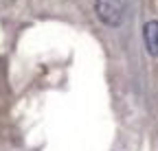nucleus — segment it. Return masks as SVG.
<instances>
[{
  "mask_svg": "<svg viewBox=\"0 0 158 151\" xmlns=\"http://www.w3.org/2000/svg\"><path fill=\"white\" fill-rule=\"evenodd\" d=\"M125 9H127L125 0H94V13L108 26H121Z\"/></svg>",
  "mask_w": 158,
  "mask_h": 151,
  "instance_id": "1",
  "label": "nucleus"
},
{
  "mask_svg": "<svg viewBox=\"0 0 158 151\" xmlns=\"http://www.w3.org/2000/svg\"><path fill=\"white\" fill-rule=\"evenodd\" d=\"M145 37V48L152 57H158V20H149L143 29Z\"/></svg>",
  "mask_w": 158,
  "mask_h": 151,
  "instance_id": "2",
  "label": "nucleus"
}]
</instances>
